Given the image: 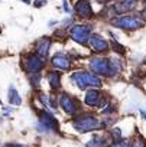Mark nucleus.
I'll return each instance as SVG.
<instances>
[{
  "label": "nucleus",
  "mask_w": 146,
  "mask_h": 147,
  "mask_svg": "<svg viewBox=\"0 0 146 147\" xmlns=\"http://www.w3.org/2000/svg\"><path fill=\"white\" fill-rule=\"evenodd\" d=\"M72 81L77 84L78 88L84 90L86 87H94V88H100L101 87V80L93 74H88L86 71H78L72 75Z\"/></svg>",
  "instance_id": "nucleus-1"
},
{
  "label": "nucleus",
  "mask_w": 146,
  "mask_h": 147,
  "mask_svg": "<svg viewBox=\"0 0 146 147\" xmlns=\"http://www.w3.org/2000/svg\"><path fill=\"white\" fill-rule=\"evenodd\" d=\"M100 127V123L98 120L91 115V114H84L81 117H78L75 121H74V128L81 131V133H87V131H91V130H96Z\"/></svg>",
  "instance_id": "nucleus-2"
},
{
  "label": "nucleus",
  "mask_w": 146,
  "mask_h": 147,
  "mask_svg": "<svg viewBox=\"0 0 146 147\" xmlns=\"http://www.w3.org/2000/svg\"><path fill=\"white\" fill-rule=\"evenodd\" d=\"M111 25L116 28H122V29H139L143 26V22L133 16H122L119 19H113Z\"/></svg>",
  "instance_id": "nucleus-3"
},
{
  "label": "nucleus",
  "mask_w": 146,
  "mask_h": 147,
  "mask_svg": "<svg viewBox=\"0 0 146 147\" xmlns=\"http://www.w3.org/2000/svg\"><path fill=\"white\" fill-rule=\"evenodd\" d=\"M71 36H72V39H74L75 42H78L81 45H86L90 40L91 30L86 25H75V26H72V29H71Z\"/></svg>",
  "instance_id": "nucleus-4"
},
{
  "label": "nucleus",
  "mask_w": 146,
  "mask_h": 147,
  "mask_svg": "<svg viewBox=\"0 0 146 147\" xmlns=\"http://www.w3.org/2000/svg\"><path fill=\"white\" fill-rule=\"evenodd\" d=\"M90 68L94 74H100V75H106L110 77L111 74V68H110V61L107 59H101V58H94L90 62Z\"/></svg>",
  "instance_id": "nucleus-5"
},
{
  "label": "nucleus",
  "mask_w": 146,
  "mask_h": 147,
  "mask_svg": "<svg viewBox=\"0 0 146 147\" xmlns=\"http://www.w3.org/2000/svg\"><path fill=\"white\" fill-rule=\"evenodd\" d=\"M23 66L28 72L36 74L43 68V62L39 58V55H26L25 59H23Z\"/></svg>",
  "instance_id": "nucleus-6"
},
{
  "label": "nucleus",
  "mask_w": 146,
  "mask_h": 147,
  "mask_svg": "<svg viewBox=\"0 0 146 147\" xmlns=\"http://www.w3.org/2000/svg\"><path fill=\"white\" fill-rule=\"evenodd\" d=\"M39 124L42 127V130H56L58 128V123L55 120V117L52 114H49L48 111H41L39 114Z\"/></svg>",
  "instance_id": "nucleus-7"
},
{
  "label": "nucleus",
  "mask_w": 146,
  "mask_h": 147,
  "mask_svg": "<svg viewBox=\"0 0 146 147\" xmlns=\"http://www.w3.org/2000/svg\"><path fill=\"white\" fill-rule=\"evenodd\" d=\"M59 104H61V107L65 110V113H68V114H74V113L78 110L77 100L72 98L71 95H67V94H62V95H61Z\"/></svg>",
  "instance_id": "nucleus-8"
},
{
  "label": "nucleus",
  "mask_w": 146,
  "mask_h": 147,
  "mask_svg": "<svg viewBox=\"0 0 146 147\" xmlns=\"http://www.w3.org/2000/svg\"><path fill=\"white\" fill-rule=\"evenodd\" d=\"M75 12L80 18H84V19H88L93 16V9L88 0H78L75 5Z\"/></svg>",
  "instance_id": "nucleus-9"
},
{
  "label": "nucleus",
  "mask_w": 146,
  "mask_h": 147,
  "mask_svg": "<svg viewBox=\"0 0 146 147\" xmlns=\"http://www.w3.org/2000/svg\"><path fill=\"white\" fill-rule=\"evenodd\" d=\"M90 45L93 48V51L96 52H107L109 51V43L106 39H103L100 35H91L90 36Z\"/></svg>",
  "instance_id": "nucleus-10"
},
{
  "label": "nucleus",
  "mask_w": 146,
  "mask_h": 147,
  "mask_svg": "<svg viewBox=\"0 0 146 147\" xmlns=\"http://www.w3.org/2000/svg\"><path fill=\"white\" fill-rule=\"evenodd\" d=\"M137 5V0H120L114 5V10L117 13H126V12H130L136 7Z\"/></svg>",
  "instance_id": "nucleus-11"
},
{
  "label": "nucleus",
  "mask_w": 146,
  "mask_h": 147,
  "mask_svg": "<svg viewBox=\"0 0 146 147\" xmlns=\"http://www.w3.org/2000/svg\"><path fill=\"white\" fill-rule=\"evenodd\" d=\"M52 63H54V66H56L58 69H68V68L71 66L68 58L64 56V55H55V56L52 58Z\"/></svg>",
  "instance_id": "nucleus-12"
},
{
  "label": "nucleus",
  "mask_w": 146,
  "mask_h": 147,
  "mask_svg": "<svg viewBox=\"0 0 146 147\" xmlns=\"http://www.w3.org/2000/svg\"><path fill=\"white\" fill-rule=\"evenodd\" d=\"M101 97H100V92L98 91H96V90H90L88 92H87V95H86V104H88V105H91V107H96V105H98V100H100Z\"/></svg>",
  "instance_id": "nucleus-13"
},
{
  "label": "nucleus",
  "mask_w": 146,
  "mask_h": 147,
  "mask_svg": "<svg viewBox=\"0 0 146 147\" xmlns=\"http://www.w3.org/2000/svg\"><path fill=\"white\" fill-rule=\"evenodd\" d=\"M48 49H49V39H42L36 43V51H38L39 56H46Z\"/></svg>",
  "instance_id": "nucleus-14"
},
{
  "label": "nucleus",
  "mask_w": 146,
  "mask_h": 147,
  "mask_svg": "<svg viewBox=\"0 0 146 147\" xmlns=\"http://www.w3.org/2000/svg\"><path fill=\"white\" fill-rule=\"evenodd\" d=\"M9 102L12 105H19L22 102V98L19 97V94H18V91H16L15 87H10L9 88Z\"/></svg>",
  "instance_id": "nucleus-15"
},
{
  "label": "nucleus",
  "mask_w": 146,
  "mask_h": 147,
  "mask_svg": "<svg viewBox=\"0 0 146 147\" xmlns=\"http://www.w3.org/2000/svg\"><path fill=\"white\" fill-rule=\"evenodd\" d=\"M59 80H61V74L59 72H49L48 74V81H49V85L52 88H58L59 87Z\"/></svg>",
  "instance_id": "nucleus-16"
},
{
  "label": "nucleus",
  "mask_w": 146,
  "mask_h": 147,
  "mask_svg": "<svg viewBox=\"0 0 146 147\" xmlns=\"http://www.w3.org/2000/svg\"><path fill=\"white\" fill-rule=\"evenodd\" d=\"M104 144V138L100 137V136H94L88 143H87V147H101Z\"/></svg>",
  "instance_id": "nucleus-17"
},
{
  "label": "nucleus",
  "mask_w": 146,
  "mask_h": 147,
  "mask_svg": "<svg viewBox=\"0 0 146 147\" xmlns=\"http://www.w3.org/2000/svg\"><path fill=\"white\" fill-rule=\"evenodd\" d=\"M110 68H111V74H119L122 71V65H120V61H116V59H111L110 61Z\"/></svg>",
  "instance_id": "nucleus-18"
},
{
  "label": "nucleus",
  "mask_w": 146,
  "mask_h": 147,
  "mask_svg": "<svg viewBox=\"0 0 146 147\" xmlns=\"http://www.w3.org/2000/svg\"><path fill=\"white\" fill-rule=\"evenodd\" d=\"M110 147H130V143L129 141H117V143L111 144Z\"/></svg>",
  "instance_id": "nucleus-19"
},
{
  "label": "nucleus",
  "mask_w": 146,
  "mask_h": 147,
  "mask_svg": "<svg viewBox=\"0 0 146 147\" xmlns=\"http://www.w3.org/2000/svg\"><path fill=\"white\" fill-rule=\"evenodd\" d=\"M3 147H26V146H23V144H18V143H7V144H5Z\"/></svg>",
  "instance_id": "nucleus-20"
},
{
  "label": "nucleus",
  "mask_w": 146,
  "mask_h": 147,
  "mask_svg": "<svg viewBox=\"0 0 146 147\" xmlns=\"http://www.w3.org/2000/svg\"><path fill=\"white\" fill-rule=\"evenodd\" d=\"M111 136H113L114 138H117V140H119V138H120V130H119V128L113 130V131H111Z\"/></svg>",
  "instance_id": "nucleus-21"
},
{
  "label": "nucleus",
  "mask_w": 146,
  "mask_h": 147,
  "mask_svg": "<svg viewBox=\"0 0 146 147\" xmlns=\"http://www.w3.org/2000/svg\"><path fill=\"white\" fill-rule=\"evenodd\" d=\"M134 147H145L143 140H142V138H137V140H136V143H134Z\"/></svg>",
  "instance_id": "nucleus-22"
},
{
  "label": "nucleus",
  "mask_w": 146,
  "mask_h": 147,
  "mask_svg": "<svg viewBox=\"0 0 146 147\" xmlns=\"http://www.w3.org/2000/svg\"><path fill=\"white\" fill-rule=\"evenodd\" d=\"M46 3V0H35V6L36 7H41V6H43Z\"/></svg>",
  "instance_id": "nucleus-23"
},
{
  "label": "nucleus",
  "mask_w": 146,
  "mask_h": 147,
  "mask_svg": "<svg viewBox=\"0 0 146 147\" xmlns=\"http://www.w3.org/2000/svg\"><path fill=\"white\" fill-rule=\"evenodd\" d=\"M64 10H65V12H69V9H68V6H67V2H64Z\"/></svg>",
  "instance_id": "nucleus-24"
},
{
  "label": "nucleus",
  "mask_w": 146,
  "mask_h": 147,
  "mask_svg": "<svg viewBox=\"0 0 146 147\" xmlns=\"http://www.w3.org/2000/svg\"><path fill=\"white\" fill-rule=\"evenodd\" d=\"M140 113H142V115H143V117H145V118H146V113H145V111H143V110H142V111H140Z\"/></svg>",
  "instance_id": "nucleus-25"
},
{
  "label": "nucleus",
  "mask_w": 146,
  "mask_h": 147,
  "mask_svg": "<svg viewBox=\"0 0 146 147\" xmlns=\"http://www.w3.org/2000/svg\"><path fill=\"white\" fill-rule=\"evenodd\" d=\"M100 2H109V0H100Z\"/></svg>",
  "instance_id": "nucleus-26"
}]
</instances>
